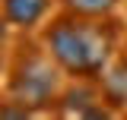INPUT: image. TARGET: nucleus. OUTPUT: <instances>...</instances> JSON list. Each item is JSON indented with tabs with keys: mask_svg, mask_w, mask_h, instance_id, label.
Returning a JSON list of instances; mask_svg holds the SVG:
<instances>
[{
	"mask_svg": "<svg viewBox=\"0 0 127 120\" xmlns=\"http://www.w3.org/2000/svg\"><path fill=\"white\" fill-rule=\"evenodd\" d=\"M45 51L54 57L67 76L76 79H98L111 66L118 32L105 19L64 13L45 29Z\"/></svg>",
	"mask_w": 127,
	"mask_h": 120,
	"instance_id": "f257e3e1",
	"label": "nucleus"
},
{
	"mask_svg": "<svg viewBox=\"0 0 127 120\" xmlns=\"http://www.w3.org/2000/svg\"><path fill=\"white\" fill-rule=\"evenodd\" d=\"M61 73L48 51H26L10 70V98L29 111H45L61 98Z\"/></svg>",
	"mask_w": 127,
	"mask_h": 120,
	"instance_id": "f03ea898",
	"label": "nucleus"
},
{
	"mask_svg": "<svg viewBox=\"0 0 127 120\" xmlns=\"http://www.w3.org/2000/svg\"><path fill=\"white\" fill-rule=\"evenodd\" d=\"M51 10V0H3L0 13L13 29H35Z\"/></svg>",
	"mask_w": 127,
	"mask_h": 120,
	"instance_id": "7ed1b4c3",
	"label": "nucleus"
},
{
	"mask_svg": "<svg viewBox=\"0 0 127 120\" xmlns=\"http://www.w3.org/2000/svg\"><path fill=\"white\" fill-rule=\"evenodd\" d=\"M98 89H102L105 104H114V107L127 104V57L121 63H111L108 70L98 76Z\"/></svg>",
	"mask_w": 127,
	"mask_h": 120,
	"instance_id": "20e7f679",
	"label": "nucleus"
},
{
	"mask_svg": "<svg viewBox=\"0 0 127 120\" xmlns=\"http://www.w3.org/2000/svg\"><path fill=\"white\" fill-rule=\"evenodd\" d=\"M121 0H61L64 13L73 16H89V19H108L114 10H118Z\"/></svg>",
	"mask_w": 127,
	"mask_h": 120,
	"instance_id": "39448f33",
	"label": "nucleus"
}]
</instances>
